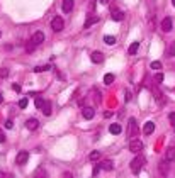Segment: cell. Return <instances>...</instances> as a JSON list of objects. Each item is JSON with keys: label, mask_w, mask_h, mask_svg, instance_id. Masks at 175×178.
<instances>
[{"label": "cell", "mask_w": 175, "mask_h": 178, "mask_svg": "<svg viewBox=\"0 0 175 178\" xmlns=\"http://www.w3.org/2000/svg\"><path fill=\"white\" fill-rule=\"evenodd\" d=\"M9 76V70L7 68H0V78H7Z\"/></svg>", "instance_id": "29"}, {"label": "cell", "mask_w": 175, "mask_h": 178, "mask_svg": "<svg viewBox=\"0 0 175 178\" xmlns=\"http://www.w3.org/2000/svg\"><path fill=\"white\" fill-rule=\"evenodd\" d=\"M90 60L94 61V63H102V61H104V54L100 51H94V53H92V56H90Z\"/></svg>", "instance_id": "10"}, {"label": "cell", "mask_w": 175, "mask_h": 178, "mask_svg": "<svg viewBox=\"0 0 175 178\" xmlns=\"http://www.w3.org/2000/svg\"><path fill=\"white\" fill-rule=\"evenodd\" d=\"M131 99H133V97H131V92H129V90H126V102H129Z\"/></svg>", "instance_id": "35"}, {"label": "cell", "mask_w": 175, "mask_h": 178, "mask_svg": "<svg viewBox=\"0 0 175 178\" xmlns=\"http://www.w3.org/2000/svg\"><path fill=\"white\" fill-rule=\"evenodd\" d=\"M162 68V63H160V61H153V63H151V70H160Z\"/></svg>", "instance_id": "31"}, {"label": "cell", "mask_w": 175, "mask_h": 178, "mask_svg": "<svg viewBox=\"0 0 175 178\" xmlns=\"http://www.w3.org/2000/svg\"><path fill=\"white\" fill-rule=\"evenodd\" d=\"M27 160H29V153H27V151H21L17 156H15V163H17L19 166H21V165H26Z\"/></svg>", "instance_id": "5"}, {"label": "cell", "mask_w": 175, "mask_h": 178, "mask_svg": "<svg viewBox=\"0 0 175 178\" xmlns=\"http://www.w3.org/2000/svg\"><path fill=\"white\" fill-rule=\"evenodd\" d=\"M65 27V21L61 17H55L51 21V29L55 31V32H60V31H63Z\"/></svg>", "instance_id": "3"}, {"label": "cell", "mask_w": 175, "mask_h": 178, "mask_svg": "<svg viewBox=\"0 0 175 178\" xmlns=\"http://www.w3.org/2000/svg\"><path fill=\"white\" fill-rule=\"evenodd\" d=\"M146 163V158L145 156H136L134 160L131 161V170H133V173H140L141 168L145 166Z\"/></svg>", "instance_id": "1"}, {"label": "cell", "mask_w": 175, "mask_h": 178, "mask_svg": "<svg viewBox=\"0 0 175 178\" xmlns=\"http://www.w3.org/2000/svg\"><path fill=\"white\" fill-rule=\"evenodd\" d=\"M155 131V122H151V121H148L145 124V134H151Z\"/></svg>", "instance_id": "15"}, {"label": "cell", "mask_w": 175, "mask_h": 178, "mask_svg": "<svg viewBox=\"0 0 175 178\" xmlns=\"http://www.w3.org/2000/svg\"><path fill=\"white\" fill-rule=\"evenodd\" d=\"M95 22H99V17H90V19H87V21H85L83 27H85V29H89V27L92 26V24H95Z\"/></svg>", "instance_id": "21"}, {"label": "cell", "mask_w": 175, "mask_h": 178, "mask_svg": "<svg viewBox=\"0 0 175 178\" xmlns=\"http://www.w3.org/2000/svg\"><path fill=\"white\" fill-rule=\"evenodd\" d=\"M12 121H5V127H7V129H12Z\"/></svg>", "instance_id": "34"}, {"label": "cell", "mask_w": 175, "mask_h": 178, "mask_svg": "<svg viewBox=\"0 0 175 178\" xmlns=\"http://www.w3.org/2000/svg\"><path fill=\"white\" fill-rule=\"evenodd\" d=\"M31 41H32V43H34L36 46H38V44H41V43L44 41V34L41 32V31H38V32H34V36L31 37Z\"/></svg>", "instance_id": "7"}, {"label": "cell", "mask_w": 175, "mask_h": 178, "mask_svg": "<svg viewBox=\"0 0 175 178\" xmlns=\"http://www.w3.org/2000/svg\"><path fill=\"white\" fill-rule=\"evenodd\" d=\"M172 4H173V7H175V0H172Z\"/></svg>", "instance_id": "41"}, {"label": "cell", "mask_w": 175, "mask_h": 178, "mask_svg": "<svg viewBox=\"0 0 175 178\" xmlns=\"http://www.w3.org/2000/svg\"><path fill=\"white\" fill-rule=\"evenodd\" d=\"M138 136V124H136V119L131 117L129 119V126H128V138L134 139Z\"/></svg>", "instance_id": "2"}, {"label": "cell", "mask_w": 175, "mask_h": 178, "mask_svg": "<svg viewBox=\"0 0 175 178\" xmlns=\"http://www.w3.org/2000/svg\"><path fill=\"white\" fill-rule=\"evenodd\" d=\"M0 36H2V32H0Z\"/></svg>", "instance_id": "42"}, {"label": "cell", "mask_w": 175, "mask_h": 178, "mask_svg": "<svg viewBox=\"0 0 175 178\" xmlns=\"http://www.w3.org/2000/svg\"><path fill=\"white\" fill-rule=\"evenodd\" d=\"M34 105H36V109H43V105H44V100L41 99V97H36V100H34Z\"/></svg>", "instance_id": "25"}, {"label": "cell", "mask_w": 175, "mask_h": 178, "mask_svg": "<svg viewBox=\"0 0 175 178\" xmlns=\"http://www.w3.org/2000/svg\"><path fill=\"white\" fill-rule=\"evenodd\" d=\"M112 82H114V75H112V73H107L106 76H104V83H106V85H111Z\"/></svg>", "instance_id": "23"}, {"label": "cell", "mask_w": 175, "mask_h": 178, "mask_svg": "<svg viewBox=\"0 0 175 178\" xmlns=\"http://www.w3.org/2000/svg\"><path fill=\"white\" fill-rule=\"evenodd\" d=\"M138 49H140V43H138V41H134V43L129 46V54H136Z\"/></svg>", "instance_id": "19"}, {"label": "cell", "mask_w": 175, "mask_h": 178, "mask_svg": "<svg viewBox=\"0 0 175 178\" xmlns=\"http://www.w3.org/2000/svg\"><path fill=\"white\" fill-rule=\"evenodd\" d=\"M34 48H36V44L32 43V41H27V43H26V51L27 53H32V51H34Z\"/></svg>", "instance_id": "26"}, {"label": "cell", "mask_w": 175, "mask_h": 178, "mask_svg": "<svg viewBox=\"0 0 175 178\" xmlns=\"http://www.w3.org/2000/svg\"><path fill=\"white\" fill-rule=\"evenodd\" d=\"M168 121H170L172 124H175V112H172L170 115H168Z\"/></svg>", "instance_id": "33"}, {"label": "cell", "mask_w": 175, "mask_h": 178, "mask_svg": "<svg viewBox=\"0 0 175 178\" xmlns=\"http://www.w3.org/2000/svg\"><path fill=\"white\" fill-rule=\"evenodd\" d=\"M109 131H111V134H119L121 131V124H111V126H109Z\"/></svg>", "instance_id": "17"}, {"label": "cell", "mask_w": 175, "mask_h": 178, "mask_svg": "<svg viewBox=\"0 0 175 178\" xmlns=\"http://www.w3.org/2000/svg\"><path fill=\"white\" fill-rule=\"evenodd\" d=\"M43 114L44 115H51V104H49V102H44V105H43Z\"/></svg>", "instance_id": "20"}, {"label": "cell", "mask_w": 175, "mask_h": 178, "mask_svg": "<svg viewBox=\"0 0 175 178\" xmlns=\"http://www.w3.org/2000/svg\"><path fill=\"white\" fill-rule=\"evenodd\" d=\"M12 88H14L15 92H21V87H19L17 83H14V85H12Z\"/></svg>", "instance_id": "38"}, {"label": "cell", "mask_w": 175, "mask_h": 178, "mask_svg": "<svg viewBox=\"0 0 175 178\" xmlns=\"http://www.w3.org/2000/svg\"><path fill=\"white\" fill-rule=\"evenodd\" d=\"M100 4H104V5H106V4H109V0H100Z\"/></svg>", "instance_id": "39"}, {"label": "cell", "mask_w": 175, "mask_h": 178, "mask_svg": "<svg viewBox=\"0 0 175 178\" xmlns=\"http://www.w3.org/2000/svg\"><path fill=\"white\" fill-rule=\"evenodd\" d=\"M160 173L162 175H168V170H170V165H168V160H163V161H160Z\"/></svg>", "instance_id": "9"}, {"label": "cell", "mask_w": 175, "mask_h": 178, "mask_svg": "<svg viewBox=\"0 0 175 178\" xmlns=\"http://www.w3.org/2000/svg\"><path fill=\"white\" fill-rule=\"evenodd\" d=\"M165 158H167L168 161H173V160H175V148H168V149H167Z\"/></svg>", "instance_id": "16"}, {"label": "cell", "mask_w": 175, "mask_h": 178, "mask_svg": "<svg viewBox=\"0 0 175 178\" xmlns=\"http://www.w3.org/2000/svg\"><path fill=\"white\" fill-rule=\"evenodd\" d=\"M73 0H63V12H72V9H73Z\"/></svg>", "instance_id": "12"}, {"label": "cell", "mask_w": 175, "mask_h": 178, "mask_svg": "<svg viewBox=\"0 0 175 178\" xmlns=\"http://www.w3.org/2000/svg\"><path fill=\"white\" fill-rule=\"evenodd\" d=\"M104 43L109 44V46H112V44H116V37L114 36H106V37H104Z\"/></svg>", "instance_id": "24"}, {"label": "cell", "mask_w": 175, "mask_h": 178, "mask_svg": "<svg viewBox=\"0 0 175 178\" xmlns=\"http://www.w3.org/2000/svg\"><path fill=\"white\" fill-rule=\"evenodd\" d=\"M153 95H155V100H158L160 104H165V97H163V93L160 90H156V88H155V90H153Z\"/></svg>", "instance_id": "14"}, {"label": "cell", "mask_w": 175, "mask_h": 178, "mask_svg": "<svg viewBox=\"0 0 175 178\" xmlns=\"http://www.w3.org/2000/svg\"><path fill=\"white\" fill-rule=\"evenodd\" d=\"M26 127H27L29 131H36V129L39 127V121H38V119H27Z\"/></svg>", "instance_id": "8"}, {"label": "cell", "mask_w": 175, "mask_h": 178, "mask_svg": "<svg viewBox=\"0 0 175 178\" xmlns=\"http://www.w3.org/2000/svg\"><path fill=\"white\" fill-rule=\"evenodd\" d=\"M123 19H124V12H121V10H112V21H117V22H119V21H123Z\"/></svg>", "instance_id": "13"}, {"label": "cell", "mask_w": 175, "mask_h": 178, "mask_svg": "<svg viewBox=\"0 0 175 178\" xmlns=\"http://www.w3.org/2000/svg\"><path fill=\"white\" fill-rule=\"evenodd\" d=\"M19 107H21V109H26V107H27V99H21V100H19Z\"/></svg>", "instance_id": "30"}, {"label": "cell", "mask_w": 175, "mask_h": 178, "mask_svg": "<svg viewBox=\"0 0 175 178\" xmlns=\"http://www.w3.org/2000/svg\"><path fill=\"white\" fill-rule=\"evenodd\" d=\"M100 168H102V166H100V165H97V166H95V168H94V175H97L99 171H100Z\"/></svg>", "instance_id": "37"}, {"label": "cell", "mask_w": 175, "mask_h": 178, "mask_svg": "<svg viewBox=\"0 0 175 178\" xmlns=\"http://www.w3.org/2000/svg\"><path fill=\"white\" fill-rule=\"evenodd\" d=\"M173 29V22H172L170 17H165L162 21V31L163 32H170V31Z\"/></svg>", "instance_id": "6"}, {"label": "cell", "mask_w": 175, "mask_h": 178, "mask_svg": "<svg viewBox=\"0 0 175 178\" xmlns=\"http://www.w3.org/2000/svg\"><path fill=\"white\" fill-rule=\"evenodd\" d=\"M99 158H100V151H92V153L89 154V160H90V161H97Z\"/></svg>", "instance_id": "22"}, {"label": "cell", "mask_w": 175, "mask_h": 178, "mask_svg": "<svg viewBox=\"0 0 175 178\" xmlns=\"http://www.w3.org/2000/svg\"><path fill=\"white\" fill-rule=\"evenodd\" d=\"M102 166L104 170H107V171H112V170H114V165H112V161L111 160H106V161H102Z\"/></svg>", "instance_id": "18"}, {"label": "cell", "mask_w": 175, "mask_h": 178, "mask_svg": "<svg viewBox=\"0 0 175 178\" xmlns=\"http://www.w3.org/2000/svg\"><path fill=\"white\" fill-rule=\"evenodd\" d=\"M167 54H168V56H175V43H172L170 46H168V49H167Z\"/></svg>", "instance_id": "27"}, {"label": "cell", "mask_w": 175, "mask_h": 178, "mask_svg": "<svg viewBox=\"0 0 175 178\" xmlns=\"http://www.w3.org/2000/svg\"><path fill=\"white\" fill-rule=\"evenodd\" d=\"M5 141V134H4V131L0 129V143H4Z\"/></svg>", "instance_id": "36"}, {"label": "cell", "mask_w": 175, "mask_h": 178, "mask_svg": "<svg viewBox=\"0 0 175 178\" xmlns=\"http://www.w3.org/2000/svg\"><path fill=\"white\" fill-rule=\"evenodd\" d=\"M129 151H131V153L143 151V143L138 141V139H131V141H129Z\"/></svg>", "instance_id": "4"}, {"label": "cell", "mask_w": 175, "mask_h": 178, "mask_svg": "<svg viewBox=\"0 0 175 178\" xmlns=\"http://www.w3.org/2000/svg\"><path fill=\"white\" fill-rule=\"evenodd\" d=\"M46 70H51V66H49V65H46V66H36L34 73H41V71H46Z\"/></svg>", "instance_id": "28"}, {"label": "cell", "mask_w": 175, "mask_h": 178, "mask_svg": "<svg viewBox=\"0 0 175 178\" xmlns=\"http://www.w3.org/2000/svg\"><path fill=\"white\" fill-rule=\"evenodd\" d=\"M2 102H4V97H2V93H0V104H2Z\"/></svg>", "instance_id": "40"}, {"label": "cell", "mask_w": 175, "mask_h": 178, "mask_svg": "<svg viewBox=\"0 0 175 178\" xmlns=\"http://www.w3.org/2000/svg\"><path fill=\"white\" fill-rule=\"evenodd\" d=\"M82 114H83V117H85V119H92L95 115V110L92 109V107H83Z\"/></svg>", "instance_id": "11"}, {"label": "cell", "mask_w": 175, "mask_h": 178, "mask_svg": "<svg viewBox=\"0 0 175 178\" xmlns=\"http://www.w3.org/2000/svg\"><path fill=\"white\" fill-rule=\"evenodd\" d=\"M163 82V75L162 73H156L155 75V83H162Z\"/></svg>", "instance_id": "32"}]
</instances>
